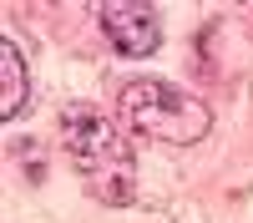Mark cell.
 <instances>
[{"instance_id":"obj_3","label":"cell","mask_w":253,"mask_h":223,"mask_svg":"<svg viewBox=\"0 0 253 223\" xmlns=\"http://www.w3.org/2000/svg\"><path fill=\"white\" fill-rule=\"evenodd\" d=\"M101 31L122 56H152L162 46V26H157V10L147 0H112L101 5Z\"/></svg>"},{"instance_id":"obj_1","label":"cell","mask_w":253,"mask_h":223,"mask_svg":"<svg viewBox=\"0 0 253 223\" xmlns=\"http://www.w3.org/2000/svg\"><path fill=\"white\" fill-rule=\"evenodd\" d=\"M61 137H66V152L91 198L112 203V208L137 198V162H132L126 137L117 132V122H107L91 107H71L61 117Z\"/></svg>"},{"instance_id":"obj_2","label":"cell","mask_w":253,"mask_h":223,"mask_svg":"<svg viewBox=\"0 0 253 223\" xmlns=\"http://www.w3.org/2000/svg\"><path fill=\"white\" fill-rule=\"evenodd\" d=\"M117 107H122V122L137 137L167 142V147H193V142H203L208 127H213V112H208L193 91L167 87V81H152V76L126 81Z\"/></svg>"},{"instance_id":"obj_4","label":"cell","mask_w":253,"mask_h":223,"mask_svg":"<svg viewBox=\"0 0 253 223\" xmlns=\"http://www.w3.org/2000/svg\"><path fill=\"white\" fill-rule=\"evenodd\" d=\"M31 96V81H26V61H20V51L10 46V41H0V117H20V107H26Z\"/></svg>"}]
</instances>
